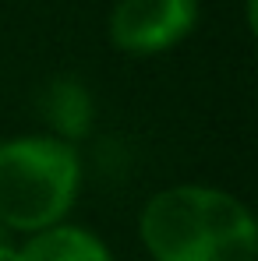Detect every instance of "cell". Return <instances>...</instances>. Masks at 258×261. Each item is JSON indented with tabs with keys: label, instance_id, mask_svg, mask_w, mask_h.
I'll use <instances>...</instances> for the list:
<instances>
[{
	"label": "cell",
	"instance_id": "3",
	"mask_svg": "<svg viewBox=\"0 0 258 261\" xmlns=\"http://www.w3.org/2000/svg\"><path fill=\"white\" fill-rule=\"evenodd\" d=\"M202 21V0H113L106 39L124 57H163L187 43Z\"/></svg>",
	"mask_w": 258,
	"mask_h": 261
},
{
	"label": "cell",
	"instance_id": "1",
	"mask_svg": "<svg viewBox=\"0 0 258 261\" xmlns=\"http://www.w3.org/2000/svg\"><path fill=\"white\" fill-rule=\"evenodd\" d=\"M149 261H258V219L244 198L216 184H170L138 208Z\"/></svg>",
	"mask_w": 258,
	"mask_h": 261
},
{
	"label": "cell",
	"instance_id": "2",
	"mask_svg": "<svg viewBox=\"0 0 258 261\" xmlns=\"http://www.w3.org/2000/svg\"><path fill=\"white\" fill-rule=\"evenodd\" d=\"M82 187L85 159L78 145L46 130L0 138V222L18 237L71 219Z\"/></svg>",
	"mask_w": 258,
	"mask_h": 261
},
{
	"label": "cell",
	"instance_id": "5",
	"mask_svg": "<svg viewBox=\"0 0 258 261\" xmlns=\"http://www.w3.org/2000/svg\"><path fill=\"white\" fill-rule=\"evenodd\" d=\"M11 261H117L110 244L82 222H53L46 229L18 237Z\"/></svg>",
	"mask_w": 258,
	"mask_h": 261
},
{
	"label": "cell",
	"instance_id": "4",
	"mask_svg": "<svg viewBox=\"0 0 258 261\" xmlns=\"http://www.w3.org/2000/svg\"><path fill=\"white\" fill-rule=\"evenodd\" d=\"M46 134H57L71 145H82L96 130V95L78 74H57L39 88L36 99Z\"/></svg>",
	"mask_w": 258,
	"mask_h": 261
},
{
	"label": "cell",
	"instance_id": "7",
	"mask_svg": "<svg viewBox=\"0 0 258 261\" xmlns=\"http://www.w3.org/2000/svg\"><path fill=\"white\" fill-rule=\"evenodd\" d=\"M244 14H248V32H258V0H244Z\"/></svg>",
	"mask_w": 258,
	"mask_h": 261
},
{
	"label": "cell",
	"instance_id": "6",
	"mask_svg": "<svg viewBox=\"0 0 258 261\" xmlns=\"http://www.w3.org/2000/svg\"><path fill=\"white\" fill-rule=\"evenodd\" d=\"M14 247H18V233H14V229H7V226L0 222V261H11Z\"/></svg>",
	"mask_w": 258,
	"mask_h": 261
}]
</instances>
